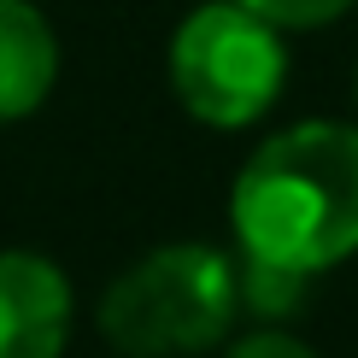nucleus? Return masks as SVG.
Wrapping results in <instances>:
<instances>
[{"instance_id":"nucleus-1","label":"nucleus","mask_w":358,"mask_h":358,"mask_svg":"<svg viewBox=\"0 0 358 358\" xmlns=\"http://www.w3.org/2000/svg\"><path fill=\"white\" fill-rule=\"evenodd\" d=\"M241 252L317 276L358 252V129L294 124L241 165L229 194Z\"/></svg>"},{"instance_id":"nucleus-2","label":"nucleus","mask_w":358,"mask_h":358,"mask_svg":"<svg viewBox=\"0 0 358 358\" xmlns=\"http://www.w3.org/2000/svg\"><path fill=\"white\" fill-rule=\"evenodd\" d=\"M241 311V276L235 259L217 247L176 241L147 252L100 300V329L112 347L136 358H171V352H206L229 335Z\"/></svg>"},{"instance_id":"nucleus-3","label":"nucleus","mask_w":358,"mask_h":358,"mask_svg":"<svg viewBox=\"0 0 358 358\" xmlns=\"http://www.w3.org/2000/svg\"><path fill=\"white\" fill-rule=\"evenodd\" d=\"M176 100L212 129H241L276 106L288 83V48L276 24L247 12L241 0H212L188 12L171 41Z\"/></svg>"},{"instance_id":"nucleus-4","label":"nucleus","mask_w":358,"mask_h":358,"mask_svg":"<svg viewBox=\"0 0 358 358\" xmlns=\"http://www.w3.org/2000/svg\"><path fill=\"white\" fill-rule=\"evenodd\" d=\"M71 329V282L41 252H0V358H59Z\"/></svg>"},{"instance_id":"nucleus-5","label":"nucleus","mask_w":358,"mask_h":358,"mask_svg":"<svg viewBox=\"0 0 358 358\" xmlns=\"http://www.w3.org/2000/svg\"><path fill=\"white\" fill-rule=\"evenodd\" d=\"M59 77V41L29 0H0V124H18L48 100Z\"/></svg>"},{"instance_id":"nucleus-6","label":"nucleus","mask_w":358,"mask_h":358,"mask_svg":"<svg viewBox=\"0 0 358 358\" xmlns=\"http://www.w3.org/2000/svg\"><path fill=\"white\" fill-rule=\"evenodd\" d=\"M235 276H241V306L264 311V317H282V311H294V306H300V294H306V282H311V276H300V271H282V264L252 259V252H241Z\"/></svg>"},{"instance_id":"nucleus-7","label":"nucleus","mask_w":358,"mask_h":358,"mask_svg":"<svg viewBox=\"0 0 358 358\" xmlns=\"http://www.w3.org/2000/svg\"><path fill=\"white\" fill-rule=\"evenodd\" d=\"M241 6L259 12V18H271L276 29H311V24L341 18L352 0H241Z\"/></svg>"},{"instance_id":"nucleus-8","label":"nucleus","mask_w":358,"mask_h":358,"mask_svg":"<svg viewBox=\"0 0 358 358\" xmlns=\"http://www.w3.org/2000/svg\"><path fill=\"white\" fill-rule=\"evenodd\" d=\"M229 358H317V352L300 347L294 335H252V341H241Z\"/></svg>"}]
</instances>
